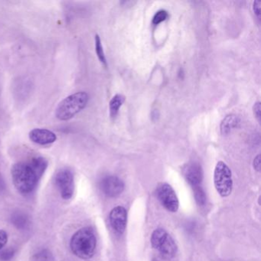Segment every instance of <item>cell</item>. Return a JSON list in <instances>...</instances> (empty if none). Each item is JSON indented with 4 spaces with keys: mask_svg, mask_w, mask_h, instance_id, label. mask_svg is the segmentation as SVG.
<instances>
[{
    "mask_svg": "<svg viewBox=\"0 0 261 261\" xmlns=\"http://www.w3.org/2000/svg\"><path fill=\"white\" fill-rule=\"evenodd\" d=\"M48 162L42 156H35L13 165L11 169L13 185L19 193H33L48 168Z\"/></svg>",
    "mask_w": 261,
    "mask_h": 261,
    "instance_id": "1",
    "label": "cell"
},
{
    "mask_svg": "<svg viewBox=\"0 0 261 261\" xmlns=\"http://www.w3.org/2000/svg\"><path fill=\"white\" fill-rule=\"evenodd\" d=\"M97 247V238L91 227L79 229L70 241L71 251L81 259H88L94 256Z\"/></svg>",
    "mask_w": 261,
    "mask_h": 261,
    "instance_id": "2",
    "label": "cell"
},
{
    "mask_svg": "<svg viewBox=\"0 0 261 261\" xmlns=\"http://www.w3.org/2000/svg\"><path fill=\"white\" fill-rule=\"evenodd\" d=\"M88 100V94L84 91L71 94L58 105L56 117L62 121L71 120L86 108Z\"/></svg>",
    "mask_w": 261,
    "mask_h": 261,
    "instance_id": "3",
    "label": "cell"
},
{
    "mask_svg": "<svg viewBox=\"0 0 261 261\" xmlns=\"http://www.w3.org/2000/svg\"><path fill=\"white\" fill-rule=\"evenodd\" d=\"M151 244L153 248L159 250L165 259H172L177 253V245L173 238L166 230L158 228L152 232Z\"/></svg>",
    "mask_w": 261,
    "mask_h": 261,
    "instance_id": "4",
    "label": "cell"
},
{
    "mask_svg": "<svg viewBox=\"0 0 261 261\" xmlns=\"http://www.w3.org/2000/svg\"><path fill=\"white\" fill-rule=\"evenodd\" d=\"M214 183L221 196L227 197L231 193L233 189L231 171L224 162H218L215 166Z\"/></svg>",
    "mask_w": 261,
    "mask_h": 261,
    "instance_id": "5",
    "label": "cell"
},
{
    "mask_svg": "<svg viewBox=\"0 0 261 261\" xmlns=\"http://www.w3.org/2000/svg\"><path fill=\"white\" fill-rule=\"evenodd\" d=\"M55 182L64 200L71 199L74 192V177L71 169L64 168L58 171Z\"/></svg>",
    "mask_w": 261,
    "mask_h": 261,
    "instance_id": "6",
    "label": "cell"
},
{
    "mask_svg": "<svg viewBox=\"0 0 261 261\" xmlns=\"http://www.w3.org/2000/svg\"><path fill=\"white\" fill-rule=\"evenodd\" d=\"M157 198L162 205L171 212H176L179 207V201L175 191L170 185L163 183L157 188Z\"/></svg>",
    "mask_w": 261,
    "mask_h": 261,
    "instance_id": "7",
    "label": "cell"
},
{
    "mask_svg": "<svg viewBox=\"0 0 261 261\" xmlns=\"http://www.w3.org/2000/svg\"><path fill=\"white\" fill-rule=\"evenodd\" d=\"M100 186L103 193L110 198L119 196L124 190L123 181L114 175L105 177L100 181Z\"/></svg>",
    "mask_w": 261,
    "mask_h": 261,
    "instance_id": "8",
    "label": "cell"
},
{
    "mask_svg": "<svg viewBox=\"0 0 261 261\" xmlns=\"http://www.w3.org/2000/svg\"><path fill=\"white\" fill-rule=\"evenodd\" d=\"M110 222L117 233H123L127 223V212L125 207L117 206L113 208L110 213Z\"/></svg>",
    "mask_w": 261,
    "mask_h": 261,
    "instance_id": "9",
    "label": "cell"
},
{
    "mask_svg": "<svg viewBox=\"0 0 261 261\" xmlns=\"http://www.w3.org/2000/svg\"><path fill=\"white\" fill-rule=\"evenodd\" d=\"M183 174L192 188L201 186L203 179V171L201 165L195 162L188 163L183 168Z\"/></svg>",
    "mask_w": 261,
    "mask_h": 261,
    "instance_id": "10",
    "label": "cell"
},
{
    "mask_svg": "<svg viewBox=\"0 0 261 261\" xmlns=\"http://www.w3.org/2000/svg\"><path fill=\"white\" fill-rule=\"evenodd\" d=\"M30 139L36 144L47 146L55 143L57 140V136L49 129L36 128L30 131Z\"/></svg>",
    "mask_w": 261,
    "mask_h": 261,
    "instance_id": "11",
    "label": "cell"
},
{
    "mask_svg": "<svg viewBox=\"0 0 261 261\" xmlns=\"http://www.w3.org/2000/svg\"><path fill=\"white\" fill-rule=\"evenodd\" d=\"M240 118L235 114H229L226 116L221 123V133L223 135H227L230 134L233 129L238 128L240 124Z\"/></svg>",
    "mask_w": 261,
    "mask_h": 261,
    "instance_id": "12",
    "label": "cell"
},
{
    "mask_svg": "<svg viewBox=\"0 0 261 261\" xmlns=\"http://www.w3.org/2000/svg\"><path fill=\"white\" fill-rule=\"evenodd\" d=\"M11 221L13 225L19 230H25L30 226V218L27 214L22 212H16L11 217Z\"/></svg>",
    "mask_w": 261,
    "mask_h": 261,
    "instance_id": "13",
    "label": "cell"
},
{
    "mask_svg": "<svg viewBox=\"0 0 261 261\" xmlns=\"http://www.w3.org/2000/svg\"><path fill=\"white\" fill-rule=\"evenodd\" d=\"M125 101V97L122 94H116L110 101V115L112 119H115L118 114L120 108Z\"/></svg>",
    "mask_w": 261,
    "mask_h": 261,
    "instance_id": "14",
    "label": "cell"
},
{
    "mask_svg": "<svg viewBox=\"0 0 261 261\" xmlns=\"http://www.w3.org/2000/svg\"><path fill=\"white\" fill-rule=\"evenodd\" d=\"M30 261H55V256L51 250L43 249L35 253Z\"/></svg>",
    "mask_w": 261,
    "mask_h": 261,
    "instance_id": "15",
    "label": "cell"
},
{
    "mask_svg": "<svg viewBox=\"0 0 261 261\" xmlns=\"http://www.w3.org/2000/svg\"><path fill=\"white\" fill-rule=\"evenodd\" d=\"M95 51L100 62L107 66L106 56H105V51H103L101 40H100V36L98 35L95 36Z\"/></svg>",
    "mask_w": 261,
    "mask_h": 261,
    "instance_id": "16",
    "label": "cell"
},
{
    "mask_svg": "<svg viewBox=\"0 0 261 261\" xmlns=\"http://www.w3.org/2000/svg\"><path fill=\"white\" fill-rule=\"evenodd\" d=\"M194 195H195V200L199 205H203L205 203L206 197L204 191L201 189V186L193 188Z\"/></svg>",
    "mask_w": 261,
    "mask_h": 261,
    "instance_id": "17",
    "label": "cell"
},
{
    "mask_svg": "<svg viewBox=\"0 0 261 261\" xmlns=\"http://www.w3.org/2000/svg\"><path fill=\"white\" fill-rule=\"evenodd\" d=\"M169 17V13L166 10H160L155 13V16H153L152 19V23L154 25H159L161 22H164Z\"/></svg>",
    "mask_w": 261,
    "mask_h": 261,
    "instance_id": "18",
    "label": "cell"
},
{
    "mask_svg": "<svg viewBox=\"0 0 261 261\" xmlns=\"http://www.w3.org/2000/svg\"><path fill=\"white\" fill-rule=\"evenodd\" d=\"M15 255V250L12 247H9L7 249H3L0 251V260L1 261H10L13 259Z\"/></svg>",
    "mask_w": 261,
    "mask_h": 261,
    "instance_id": "19",
    "label": "cell"
},
{
    "mask_svg": "<svg viewBox=\"0 0 261 261\" xmlns=\"http://www.w3.org/2000/svg\"><path fill=\"white\" fill-rule=\"evenodd\" d=\"M8 242V233L2 229H0V251L4 249Z\"/></svg>",
    "mask_w": 261,
    "mask_h": 261,
    "instance_id": "20",
    "label": "cell"
},
{
    "mask_svg": "<svg viewBox=\"0 0 261 261\" xmlns=\"http://www.w3.org/2000/svg\"><path fill=\"white\" fill-rule=\"evenodd\" d=\"M260 111H261V105L260 102L257 101L253 105V115L256 117V120L258 122H260Z\"/></svg>",
    "mask_w": 261,
    "mask_h": 261,
    "instance_id": "21",
    "label": "cell"
},
{
    "mask_svg": "<svg viewBox=\"0 0 261 261\" xmlns=\"http://www.w3.org/2000/svg\"><path fill=\"white\" fill-rule=\"evenodd\" d=\"M260 1H254L253 4V10L255 16L259 19L260 17Z\"/></svg>",
    "mask_w": 261,
    "mask_h": 261,
    "instance_id": "22",
    "label": "cell"
},
{
    "mask_svg": "<svg viewBox=\"0 0 261 261\" xmlns=\"http://www.w3.org/2000/svg\"><path fill=\"white\" fill-rule=\"evenodd\" d=\"M253 168L255 170L259 172L260 171V155H257L253 160Z\"/></svg>",
    "mask_w": 261,
    "mask_h": 261,
    "instance_id": "23",
    "label": "cell"
},
{
    "mask_svg": "<svg viewBox=\"0 0 261 261\" xmlns=\"http://www.w3.org/2000/svg\"><path fill=\"white\" fill-rule=\"evenodd\" d=\"M6 187L7 186H6L5 180H4L2 174L0 173V193L6 190Z\"/></svg>",
    "mask_w": 261,
    "mask_h": 261,
    "instance_id": "24",
    "label": "cell"
},
{
    "mask_svg": "<svg viewBox=\"0 0 261 261\" xmlns=\"http://www.w3.org/2000/svg\"><path fill=\"white\" fill-rule=\"evenodd\" d=\"M152 261H157L156 259H153Z\"/></svg>",
    "mask_w": 261,
    "mask_h": 261,
    "instance_id": "25",
    "label": "cell"
}]
</instances>
